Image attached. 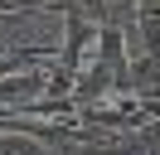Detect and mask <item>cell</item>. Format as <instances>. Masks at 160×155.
<instances>
[{
	"label": "cell",
	"instance_id": "obj_2",
	"mask_svg": "<svg viewBox=\"0 0 160 155\" xmlns=\"http://www.w3.org/2000/svg\"><path fill=\"white\" fill-rule=\"evenodd\" d=\"M0 155H44V141L29 131H0Z\"/></svg>",
	"mask_w": 160,
	"mask_h": 155
},
{
	"label": "cell",
	"instance_id": "obj_1",
	"mask_svg": "<svg viewBox=\"0 0 160 155\" xmlns=\"http://www.w3.org/2000/svg\"><path fill=\"white\" fill-rule=\"evenodd\" d=\"M126 53L160 58V0H136V24L126 29Z\"/></svg>",
	"mask_w": 160,
	"mask_h": 155
}]
</instances>
